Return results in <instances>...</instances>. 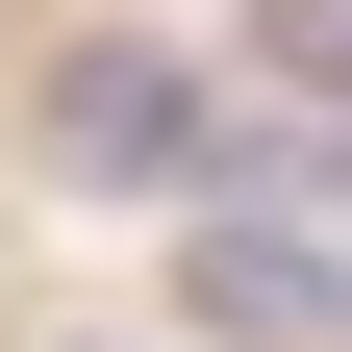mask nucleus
<instances>
[{
	"instance_id": "obj_1",
	"label": "nucleus",
	"mask_w": 352,
	"mask_h": 352,
	"mask_svg": "<svg viewBox=\"0 0 352 352\" xmlns=\"http://www.w3.org/2000/svg\"><path fill=\"white\" fill-rule=\"evenodd\" d=\"M227 151L252 126L201 101V51H151V25H101V51L51 76V176L76 201H227Z\"/></svg>"
},
{
	"instance_id": "obj_2",
	"label": "nucleus",
	"mask_w": 352,
	"mask_h": 352,
	"mask_svg": "<svg viewBox=\"0 0 352 352\" xmlns=\"http://www.w3.org/2000/svg\"><path fill=\"white\" fill-rule=\"evenodd\" d=\"M176 302L227 352H352V227H252V201H201L176 227Z\"/></svg>"
}]
</instances>
